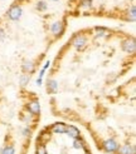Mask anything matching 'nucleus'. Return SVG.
Wrapping results in <instances>:
<instances>
[{
  "instance_id": "obj_9",
  "label": "nucleus",
  "mask_w": 136,
  "mask_h": 154,
  "mask_svg": "<svg viewBox=\"0 0 136 154\" xmlns=\"http://www.w3.org/2000/svg\"><path fill=\"white\" fill-rule=\"evenodd\" d=\"M70 138L72 139H77V138H81V132L79 129L76 127V125H72V124H67L66 125V133Z\"/></svg>"
},
{
  "instance_id": "obj_21",
  "label": "nucleus",
  "mask_w": 136,
  "mask_h": 154,
  "mask_svg": "<svg viewBox=\"0 0 136 154\" xmlns=\"http://www.w3.org/2000/svg\"><path fill=\"white\" fill-rule=\"evenodd\" d=\"M21 135L23 138H25V139H29L30 135H32V129H30V127H24L21 129Z\"/></svg>"
},
{
  "instance_id": "obj_1",
  "label": "nucleus",
  "mask_w": 136,
  "mask_h": 154,
  "mask_svg": "<svg viewBox=\"0 0 136 154\" xmlns=\"http://www.w3.org/2000/svg\"><path fill=\"white\" fill-rule=\"evenodd\" d=\"M118 147H120V143L115 138H107V139H105L101 143V149L106 154H116Z\"/></svg>"
},
{
  "instance_id": "obj_17",
  "label": "nucleus",
  "mask_w": 136,
  "mask_h": 154,
  "mask_svg": "<svg viewBox=\"0 0 136 154\" xmlns=\"http://www.w3.org/2000/svg\"><path fill=\"white\" fill-rule=\"evenodd\" d=\"M0 154H17L14 144H5L4 147L0 149Z\"/></svg>"
},
{
  "instance_id": "obj_3",
  "label": "nucleus",
  "mask_w": 136,
  "mask_h": 154,
  "mask_svg": "<svg viewBox=\"0 0 136 154\" xmlns=\"http://www.w3.org/2000/svg\"><path fill=\"white\" fill-rule=\"evenodd\" d=\"M121 48L122 50L127 54H135L136 51V42L134 38H126L125 40H122L121 43Z\"/></svg>"
},
{
  "instance_id": "obj_2",
  "label": "nucleus",
  "mask_w": 136,
  "mask_h": 154,
  "mask_svg": "<svg viewBox=\"0 0 136 154\" xmlns=\"http://www.w3.org/2000/svg\"><path fill=\"white\" fill-rule=\"evenodd\" d=\"M72 45L77 49L78 51H82L83 49H86L87 44H88V40H87V36L83 35V34H76L73 38H72Z\"/></svg>"
},
{
  "instance_id": "obj_20",
  "label": "nucleus",
  "mask_w": 136,
  "mask_h": 154,
  "mask_svg": "<svg viewBox=\"0 0 136 154\" xmlns=\"http://www.w3.org/2000/svg\"><path fill=\"white\" fill-rule=\"evenodd\" d=\"M29 80H30V74H21L19 78L20 87H27V84H29Z\"/></svg>"
},
{
  "instance_id": "obj_23",
  "label": "nucleus",
  "mask_w": 136,
  "mask_h": 154,
  "mask_svg": "<svg viewBox=\"0 0 136 154\" xmlns=\"http://www.w3.org/2000/svg\"><path fill=\"white\" fill-rule=\"evenodd\" d=\"M81 5L85 8H89L92 5V0H81Z\"/></svg>"
},
{
  "instance_id": "obj_8",
  "label": "nucleus",
  "mask_w": 136,
  "mask_h": 154,
  "mask_svg": "<svg viewBox=\"0 0 136 154\" xmlns=\"http://www.w3.org/2000/svg\"><path fill=\"white\" fill-rule=\"evenodd\" d=\"M116 154H136V147L135 144L131 143H125L122 145H120Z\"/></svg>"
},
{
  "instance_id": "obj_5",
  "label": "nucleus",
  "mask_w": 136,
  "mask_h": 154,
  "mask_svg": "<svg viewBox=\"0 0 136 154\" xmlns=\"http://www.w3.org/2000/svg\"><path fill=\"white\" fill-rule=\"evenodd\" d=\"M27 110L30 113L35 115V117H39L40 114V103L38 99H32V100H29L28 104H27Z\"/></svg>"
},
{
  "instance_id": "obj_19",
  "label": "nucleus",
  "mask_w": 136,
  "mask_h": 154,
  "mask_svg": "<svg viewBox=\"0 0 136 154\" xmlns=\"http://www.w3.org/2000/svg\"><path fill=\"white\" fill-rule=\"evenodd\" d=\"M34 154H48L47 145L43 144V143H38L37 147H35V153Z\"/></svg>"
},
{
  "instance_id": "obj_11",
  "label": "nucleus",
  "mask_w": 136,
  "mask_h": 154,
  "mask_svg": "<svg viewBox=\"0 0 136 154\" xmlns=\"http://www.w3.org/2000/svg\"><path fill=\"white\" fill-rule=\"evenodd\" d=\"M21 70L24 74H32L35 70V63L33 60H25L21 64Z\"/></svg>"
},
{
  "instance_id": "obj_22",
  "label": "nucleus",
  "mask_w": 136,
  "mask_h": 154,
  "mask_svg": "<svg viewBox=\"0 0 136 154\" xmlns=\"http://www.w3.org/2000/svg\"><path fill=\"white\" fill-rule=\"evenodd\" d=\"M37 9L39 10V11H44L45 9H47V3H44V2H39L37 4Z\"/></svg>"
},
{
  "instance_id": "obj_7",
  "label": "nucleus",
  "mask_w": 136,
  "mask_h": 154,
  "mask_svg": "<svg viewBox=\"0 0 136 154\" xmlns=\"http://www.w3.org/2000/svg\"><path fill=\"white\" fill-rule=\"evenodd\" d=\"M66 125L67 124H64V123H62V122H57V123H54V124H52L48 130H49L50 134L60 135V134L66 133Z\"/></svg>"
},
{
  "instance_id": "obj_25",
  "label": "nucleus",
  "mask_w": 136,
  "mask_h": 154,
  "mask_svg": "<svg viewBox=\"0 0 136 154\" xmlns=\"http://www.w3.org/2000/svg\"><path fill=\"white\" fill-rule=\"evenodd\" d=\"M83 154H92V153H91V150L88 148H86L85 150H83Z\"/></svg>"
},
{
  "instance_id": "obj_18",
  "label": "nucleus",
  "mask_w": 136,
  "mask_h": 154,
  "mask_svg": "<svg viewBox=\"0 0 136 154\" xmlns=\"http://www.w3.org/2000/svg\"><path fill=\"white\" fill-rule=\"evenodd\" d=\"M126 18L128 21H135L136 20V6L135 5H131L130 8H128L127 10V14H126Z\"/></svg>"
},
{
  "instance_id": "obj_26",
  "label": "nucleus",
  "mask_w": 136,
  "mask_h": 154,
  "mask_svg": "<svg viewBox=\"0 0 136 154\" xmlns=\"http://www.w3.org/2000/svg\"><path fill=\"white\" fill-rule=\"evenodd\" d=\"M53 2H58V0H53Z\"/></svg>"
},
{
  "instance_id": "obj_4",
  "label": "nucleus",
  "mask_w": 136,
  "mask_h": 154,
  "mask_svg": "<svg viewBox=\"0 0 136 154\" xmlns=\"http://www.w3.org/2000/svg\"><path fill=\"white\" fill-rule=\"evenodd\" d=\"M21 14H23L21 6L17 4V5H13V6H10V9L8 10L6 17L9 18L10 20H13V21H18V20L21 18Z\"/></svg>"
},
{
  "instance_id": "obj_15",
  "label": "nucleus",
  "mask_w": 136,
  "mask_h": 154,
  "mask_svg": "<svg viewBox=\"0 0 136 154\" xmlns=\"http://www.w3.org/2000/svg\"><path fill=\"white\" fill-rule=\"evenodd\" d=\"M35 120H37V117H35V115H33V114H30L29 112L23 114V122H24L28 127L29 125H33L34 123H35Z\"/></svg>"
},
{
  "instance_id": "obj_14",
  "label": "nucleus",
  "mask_w": 136,
  "mask_h": 154,
  "mask_svg": "<svg viewBox=\"0 0 136 154\" xmlns=\"http://www.w3.org/2000/svg\"><path fill=\"white\" fill-rule=\"evenodd\" d=\"M49 66H50V60H47V61H45V64H44V66L42 68L40 73H39V76H38V79H37V85H38V87H40L42 84H43L44 74H45V72H47V69H48Z\"/></svg>"
},
{
  "instance_id": "obj_24",
  "label": "nucleus",
  "mask_w": 136,
  "mask_h": 154,
  "mask_svg": "<svg viewBox=\"0 0 136 154\" xmlns=\"http://www.w3.org/2000/svg\"><path fill=\"white\" fill-rule=\"evenodd\" d=\"M4 39H5V32L3 29H0V42L4 40Z\"/></svg>"
},
{
  "instance_id": "obj_10",
  "label": "nucleus",
  "mask_w": 136,
  "mask_h": 154,
  "mask_svg": "<svg viewBox=\"0 0 136 154\" xmlns=\"http://www.w3.org/2000/svg\"><path fill=\"white\" fill-rule=\"evenodd\" d=\"M110 30L108 29H106L103 26H96L93 29V35L95 38H97V39H102V38H107L110 36Z\"/></svg>"
},
{
  "instance_id": "obj_6",
  "label": "nucleus",
  "mask_w": 136,
  "mask_h": 154,
  "mask_svg": "<svg viewBox=\"0 0 136 154\" xmlns=\"http://www.w3.org/2000/svg\"><path fill=\"white\" fill-rule=\"evenodd\" d=\"M50 33L53 36H60L64 33V23L62 20H57L50 25Z\"/></svg>"
},
{
  "instance_id": "obj_12",
  "label": "nucleus",
  "mask_w": 136,
  "mask_h": 154,
  "mask_svg": "<svg viewBox=\"0 0 136 154\" xmlns=\"http://www.w3.org/2000/svg\"><path fill=\"white\" fill-rule=\"evenodd\" d=\"M72 148L76 149V150H85L87 148V144L82 138H77V139H73Z\"/></svg>"
},
{
  "instance_id": "obj_16",
  "label": "nucleus",
  "mask_w": 136,
  "mask_h": 154,
  "mask_svg": "<svg viewBox=\"0 0 136 154\" xmlns=\"http://www.w3.org/2000/svg\"><path fill=\"white\" fill-rule=\"evenodd\" d=\"M50 137L52 134L49 133V130H43V132L39 134V138H38V143H43V144H47V142L50 140Z\"/></svg>"
},
{
  "instance_id": "obj_13",
  "label": "nucleus",
  "mask_w": 136,
  "mask_h": 154,
  "mask_svg": "<svg viewBox=\"0 0 136 154\" xmlns=\"http://www.w3.org/2000/svg\"><path fill=\"white\" fill-rule=\"evenodd\" d=\"M58 90V82L56 79H49L47 82V91L49 94H54Z\"/></svg>"
}]
</instances>
